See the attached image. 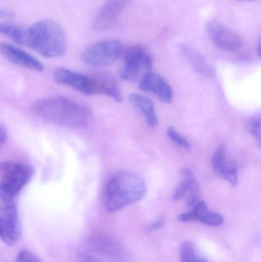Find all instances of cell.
Masks as SVG:
<instances>
[{"mask_svg": "<svg viewBox=\"0 0 261 262\" xmlns=\"http://www.w3.org/2000/svg\"><path fill=\"white\" fill-rule=\"evenodd\" d=\"M33 111L37 116L48 122L72 129L85 126L91 115L90 109L85 104L61 96L36 101Z\"/></svg>", "mask_w": 261, "mask_h": 262, "instance_id": "6da1fadb", "label": "cell"}, {"mask_svg": "<svg viewBox=\"0 0 261 262\" xmlns=\"http://www.w3.org/2000/svg\"><path fill=\"white\" fill-rule=\"evenodd\" d=\"M147 193V185L142 177L130 171H121L107 182L104 189L106 209L116 212L140 201Z\"/></svg>", "mask_w": 261, "mask_h": 262, "instance_id": "7a4b0ae2", "label": "cell"}, {"mask_svg": "<svg viewBox=\"0 0 261 262\" xmlns=\"http://www.w3.org/2000/svg\"><path fill=\"white\" fill-rule=\"evenodd\" d=\"M26 46L49 58H61L67 51L64 29L56 21L41 20L28 28Z\"/></svg>", "mask_w": 261, "mask_h": 262, "instance_id": "3957f363", "label": "cell"}, {"mask_svg": "<svg viewBox=\"0 0 261 262\" xmlns=\"http://www.w3.org/2000/svg\"><path fill=\"white\" fill-rule=\"evenodd\" d=\"M81 262H130L124 246L106 234H93L78 246Z\"/></svg>", "mask_w": 261, "mask_h": 262, "instance_id": "277c9868", "label": "cell"}, {"mask_svg": "<svg viewBox=\"0 0 261 262\" xmlns=\"http://www.w3.org/2000/svg\"><path fill=\"white\" fill-rule=\"evenodd\" d=\"M33 175L32 168L15 161L0 163V200L12 202Z\"/></svg>", "mask_w": 261, "mask_h": 262, "instance_id": "5b68a950", "label": "cell"}, {"mask_svg": "<svg viewBox=\"0 0 261 262\" xmlns=\"http://www.w3.org/2000/svg\"><path fill=\"white\" fill-rule=\"evenodd\" d=\"M124 62L120 71L121 78L124 81L140 82L151 73L153 59L150 53L141 46H133L124 51Z\"/></svg>", "mask_w": 261, "mask_h": 262, "instance_id": "8992f818", "label": "cell"}, {"mask_svg": "<svg viewBox=\"0 0 261 262\" xmlns=\"http://www.w3.org/2000/svg\"><path fill=\"white\" fill-rule=\"evenodd\" d=\"M124 45L116 39L104 40L87 47L81 55L84 64L104 67L116 62L124 55Z\"/></svg>", "mask_w": 261, "mask_h": 262, "instance_id": "52a82bcc", "label": "cell"}, {"mask_svg": "<svg viewBox=\"0 0 261 262\" xmlns=\"http://www.w3.org/2000/svg\"><path fill=\"white\" fill-rule=\"evenodd\" d=\"M21 234L18 208L13 202H0V240L13 246Z\"/></svg>", "mask_w": 261, "mask_h": 262, "instance_id": "ba28073f", "label": "cell"}, {"mask_svg": "<svg viewBox=\"0 0 261 262\" xmlns=\"http://www.w3.org/2000/svg\"><path fill=\"white\" fill-rule=\"evenodd\" d=\"M205 30L211 41L217 47L228 51L238 52L242 47V38L234 31L221 24L216 20L211 19L205 24Z\"/></svg>", "mask_w": 261, "mask_h": 262, "instance_id": "9c48e42d", "label": "cell"}, {"mask_svg": "<svg viewBox=\"0 0 261 262\" xmlns=\"http://www.w3.org/2000/svg\"><path fill=\"white\" fill-rule=\"evenodd\" d=\"M53 78L58 84L67 86L80 93L86 95L98 94L96 84L92 76L60 68L54 72Z\"/></svg>", "mask_w": 261, "mask_h": 262, "instance_id": "30bf717a", "label": "cell"}, {"mask_svg": "<svg viewBox=\"0 0 261 262\" xmlns=\"http://www.w3.org/2000/svg\"><path fill=\"white\" fill-rule=\"evenodd\" d=\"M179 183L173 193V200L178 201L185 198L187 206H194L200 201V189L196 176L188 168L181 169Z\"/></svg>", "mask_w": 261, "mask_h": 262, "instance_id": "8fae6325", "label": "cell"}, {"mask_svg": "<svg viewBox=\"0 0 261 262\" xmlns=\"http://www.w3.org/2000/svg\"><path fill=\"white\" fill-rule=\"evenodd\" d=\"M129 2L130 0H107L93 19V29L98 32L110 29L117 21Z\"/></svg>", "mask_w": 261, "mask_h": 262, "instance_id": "7c38bea8", "label": "cell"}, {"mask_svg": "<svg viewBox=\"0 0 261 262\" xmlns=\"http://www.w3.org/2000/svg\"><path fill=\"white\" fill-rule=\"evenodd\" d=\"M211 166L215 172L224 180L236 186L239 182V171L235 161L229 157L226 149L220 146L216 149L211 159Z\"/></svg>", "mask_w": 261, "mask_h": 262, "instance_id": "4fadbf2b", "label": "cell"}, {"mask_svg": "<svg viewBox=\"0 0 261 262\" xmlns=\"http://www.w3.org/2000/svg\"><path fill=\"white\" fill-rule=\"evenodd\" d=\"M0 53L12 64L35 72H43L44 66L23 49L7 42H0Z\"/></svg>", "mask_w": 261, "mask_h": 262, "instance_id": "5bb4252c", "label": "cell"}, {"mask_svg": "<svg viewBox=\"0 0 261 262\" xmlns=\"http://www.w3.org/2000/svg\"><path fill=\"white\" fill-rule=\"evenodd\" d=\"M179 220L182 223L200 222L209 226H219L224 223L223 216L220 213L210 211L206 203L202 200L193 206L191 210L180 214Z\"/></svg>", "mask_w": 261, "mask_h": 262, "instance_id": "9a60e30c", "label": "cell"}, {"mask_svg": "<svg viewBox=\"0 0 261 262\" xmlns=\"http://www.w3.org/2000/svg\"><path fill=\"white\" fill-rule=\"evenodd\" d=\"M139 88L144 92L156 95L164 104H170L173 99V92L165 78L158 74L147 75L139 82Z\"/></svg>", "mask_w": 261, "mask_h": 262, "instance_id": "2e32d148", "label": "cell"}, {"mask_svg": "<svg viewBox=\"0 0 261 262\" xmlns=\"http://www.w3.org/2000/svg\"><path fill=\"white\" fill-rule=\"evenodd\" d=\"M96 84L98 94L110 97L117 102L123 101L122 92L116 78L107 72H99L92 75Z\"/></svg>", "mask_w": 261, "mask_h": 262, "instance_id": "e0dca14e", "label": "cell"}, {"mask_svg": "<svg viewBox=\"0 0 261 262\" xmlns=\"http://www.w3.org/2000/svg\"><path fill=\"white\" fill-rule=\"evenodd\" d=\"M129 101L144 115L149 127L151 128L157 127L158 117L156 115V109L154 104L150 98L144 95L134 93L129 96Z\"/></svg>", "mask_w": 261, "mask_h": 262, "instance_id": "ac0fdd59", "label": "cell"}, {"mask_svg": "<svg viewBox=\"0 0 261 262\" xmlns=\"http://www.w3.org/2000/svg\"><path fill=\"white\" fill-rule=\"evenodd\" d=\"M179 51L195 71L205 77H212L214 75V70L211 64L198 51L187 46H181Z\"/></svg>", "mask_w": 261, "mask_h": 262, "instance_id": "d6986e66", "label": "cell"}, {"mask_svg": "<svg viewBox=\"0 0 261 262\" xmlns=\"http://www.w3.org/2000/svg\"><path fill=\"white\" fill-rule=\"evenodd\" d=\"M28 28L11 21L0 23V35L7 37L14 42L26 46Z\"/></svg>", "mask_w": 261, "mask_h": 262, "instance_id": "ffe728a7", "label": "cell"}, {"mask_svg": "<svg viewBox=\"0 0 261 262\" xmlns=\"http://www.w3.org/2000/svg\"><path fill=\"white\" fill-rule=\"evenodd\" d=\"M180 262H210L202 256L190 242L182 243L179 249Z\"/></svg>", "mask_w": 261, "mask_h": 262, "instance_id": "44dd1931", "label": "cell"}, {"mask_svg": "<svg viewBox=\"0 0 261 262\" xmlns=\"http://www.w3.org/2000/svg\"><path fill=\"white\" fill-rule=\"evenodd\" d=\"M167 135L170 137L172 141L176 144L179 145L181 147L184 148L186 150H189L192 148L191 143L187 140L183 136L181 135L173 127H168L167 129Z\"/></svg>", "mask_w": 261, "mask_h": 262, "instance_id": "7402d4cb", "label": "cell"}, {"mask_svg": "<svg viewBox=\"0 0 261 262\" xmlns=\"http://www.w3.org/2000/svg\"><path fill=\"white\" fill-rule=\"evenodd\" d=\"M260 115L254 117L250 121L248 124V129L251 135L257 140L259 144H260Z\"/></svg>", "mask_w": 261, "mask_h": 262, "instance_id": "603a6c76", "label": "cell"}, {"mask_svg": "<svg viewBox=\"0 0 261 262\" xmlns=\"http://www.w3.org/2000/svg\"><path fill=\"white\" fill-rule=\"evenodd\" d=\"M15 262H43L33 253L27 250H22L17 255Z\"/></svg>", "mask_w": 261, "mask_h": 262, "instance_id": "cb8c5ba5", "label": "cell"}, {"mask_svg": "<svg viewBox=\"0 0 261 262\" xmlns=\"http://www.w3.org/2000/svg\"><path fill=\"white\" fill-rule=\"evenodd\" d=\"M163 220L162 219H159V220H156V221L152 223L151 224L147 226V231L148 232H154V231L161 229L163 226Z\"/></svg>", "mask_w": 261, "mask_h": 262, "instance_id": "d4e9b609", "label": "cell"}, {"mask_svg": "<svg viewBox=\"0 0 261 262\" xmlns=\"http://www.w3.org/2000/svg\"><path fill=\"white\" fill-rule=\"evenodd\" d=\"M12 16H13V13L10 11L0 9V18H10Z\"/></svg>", "mask_w": 261, "mask_h": 262, "instance_id": "484cf974", "label": "cell"}, {"mask_svg": "<svg viewBox=\"0 0 261 262\" xmlns=\"http://www.w3.org/2000/svg\"><path fill=\"white\" fill-rule=\"evenodd\" d=\"M6 140V134L4 129L0 127V145L3 144Z\"/></svg>", "mask_w": 261, "mask_h": 262, "instance_id": "4316f807", "label": "cell"}, {"mask_svg": "<svg viewBox=\"0 0 261 262\" xmlns=\"http://www.w3.org/2000/svg\"><path fill=\"white\" fill-rule=\"evenodd\" d=\"M260 52H261V45H260V41H259L258 45H257V53H258L259 56H260Z\"/></svg>", "mask_w": 261, "mask_h": 262, "instance_id": "83f0119b", "label": "cell"}, {"mask_svg": "<svg viewBox=\"0 0 261 262\" xmlns=\"http://www.w3.org/2000/svg\"><path fill=\"white\" fill-rule=\"evenodd\" d=\"M239 1L251 2V1H256V0H239Z\"/></svg>", "mask_w": 261, "mask_h": 262, "instance_id": "f1b7e54d", "label": "cell"}]
</instances>
